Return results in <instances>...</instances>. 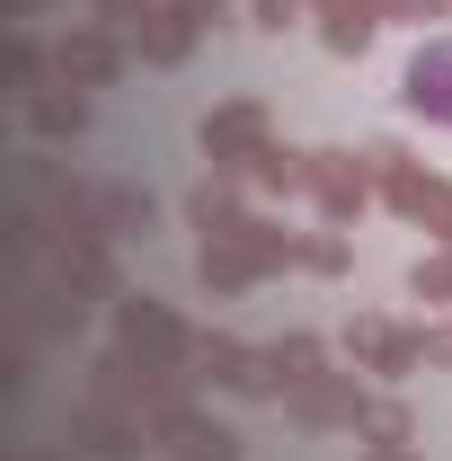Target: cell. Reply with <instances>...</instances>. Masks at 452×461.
<instances>
[{"label":"cell","mask_w":452,"mask_h":461,"mask_svg":"<svg viewBox=\"0 0 452 461\" xmlns=\"http://www.w3.org/2000/svg\"><path fill=\"white\" fill-rule=\"evenodd\" d=\"M408 107H417V115H444V124H452V45H435V54L408 62Z\"/></svg>","instance_id":"6da1fadb"}]
</instances>
